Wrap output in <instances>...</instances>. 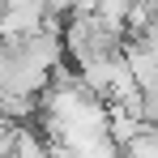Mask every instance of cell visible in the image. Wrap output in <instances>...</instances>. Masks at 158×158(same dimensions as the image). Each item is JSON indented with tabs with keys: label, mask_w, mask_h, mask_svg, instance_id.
<instances>
[{
	"label": "cell",
	"mask_w": 158,
	"mask_h": 158,
	"mask_svg": "<svg viewBox=\"0 0 158 158\" xmlns=\"http://www.w3.org/2000/svg\"><path fill=\"white\" fill-rule=\"evenodd\" d=\"M137 0H98V9H94V17L103 22V26L120 30V34H128V13Z\"/></svg>",
	"instance_id": "obj_1"
},
{
	"label": "cell",
	"mask_w": 158,
	"mask_h": 158,
	"mask_svg": "<svg viewBox=\"0 0 158 158\" xmlns=\"http://www.w3.org/2000/svg\"><path fill=\"white\" fill-rule=\"evenodd\" d=\"M94 9H98V0H73V13H81V17L94 13Z\"/></svg>",
	"instance_id": "obj_2"
},
{
	"label": "cell",
	"mask_w": 158,
	"mask_h": 158,
	"mask_svg": "<svg viewBox=\"0 0 158 158\" xmlns=\"http://www.w3.org/2000/svg\"><path fill=\"white\" fill-rule=\"evenodd\" d=\"M4 9H9V0H0V17H4Z\"/></svg>",
	"instance_id": "obj_3"
}]
</instances>
